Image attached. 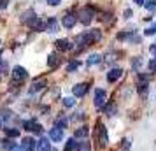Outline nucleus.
Instances as JSON below:
<instances>
[{
	"instance_id": "1",
	"label": "nucleus",
	"mask_w": 156,
	"mask_h": 151,
	"mask_svg": "<svg viewBox=\"0 0 156 151\" xmlns=\"http://www.w3.org/2000/svg\"><path fill=\"white\" fill-rule=\"evenodd\" d=\"M102 39V34H100L98 28H93V30H88V32H84V34H81V35L77 37V41L76 42L79 44V49H83V48H86V46H90V44L97 42V41H100Z\"/></svg>"
},
{
	"instance_id": "5",
	"label": "nucleus",
	"mask_w": 156,
	"mask_h": 151,
	"mask_svg": "<svg viewBox=\"0 0 156 151\" xmlns=\"http://www.w3.org/2000/svg\"><path fill=\"white\" fill-rule=\"evenodd\" d=\"M62 23H63L65 28H72L76 23H77V16L74 14V13H67V14L63 16V20H62Z\"/></svg>"
},
{
	"instance_id": "28",
	"label": "nucleus",
	"mask_w": 156,
	"mask_h": 151,
	"mask_svg": "<svg viewBox=\"0 0 156 151\" xmlns=\"http://www.w3.org/2000/svg\"><path fill=\"white\" fill-rule=\"evenodd\" d=\"M154 7H156V2H151V0H149V2H146V9H147V11H151V13H153V11H154Z\"/></svg>"
},
{
	"instance_id": "27",
	"label": "nucleus",
	"mask_w": 156,
	"mask_h": 151,
	"mask_svg": "<svg viewBox=\"0 0 156 151\" xmlns=\"http://www.w3.org/2000/svg\"><path fill=\"white\" fill-rule=\"evenodd\" d=\"M55 127H56V128H62V130H63L65 127H67V120H58Z\"/></svg>"
},
{
	"instance_id": "31",
	"label": "nucleus",
	"mask_w": 156,
	"mask_h": 151,
	"mask_svg": "<svg viewBox=\"0 0 156 151\" xmlns=\"http://www.w3.org/2000/svg\"><path fill=\"white\" fill-rule=\"evenodd\" d=\"M105 113H107L109 116H112V113H114V107H112V106H107V107H105Z\"/></svg>"
},
{
	"instance_id": "40",
	"label": "nucleus",
	"mask_w": 156,
	"mask_h": 151,
	"mask_svg": "<svg viewBox=\"0 0 156 151\" xmlns=\"http://www.w3.org/2000/svg\"><path fill=\"white\" fill-rule=\"evenodd\" d=\"M0 128H2V120H0Z\"/></svg>"
},
{
	"instance_id": "11",
	"label": "nucleus",
	"mask_w": 156,
	"mask_h": 151,
	"mask_svg": "<svg viewBox=\"0 0 156 151\" xmlns=\"http://www.w3.org/2000/svg\"><path fill=\"white\" fill-rule=\"evenodd\" d=\"M55 46H56L58 51H69V49H72L70 41H67V39H58L56 42H55Z\"/></svg>"
},
{
	"instance_id": "12",
	"label": "nucleus",
	"mask_w": 156,
	"mask_h": 151,
	"mask_svg": "<svg viewBox=\"0 0 156 151\" xmlns=\"http://www.w3.org/2000/svg\"><path fill=\"white\" fill-rule=\"evenodd\" d=\"M123 76V70L121 69H112V70H109L107 72V81L109 83H114V81H118Z\"/></svg>"
},
{
	"instance_id": "15",
	"label": "nucleus",
	"mask_w": 156,
	"mask_h": 151,
	"mask_svg": "<svg viewBox=\"0 0 156 151\" xmlns=\"http://www.w3.org/2000/svg\"><path fill=\"white\" fill-rule=\"evenodd\" d=\"M49 137H51V141H56V142H58V141H62V139H63V130L55 127V128L49 132Z\"/></svg>"
},
{
	"instance_id": "6",
	"label": "nucleus",
	"mask_w": 156,
	"mask_h": 151,
	"mask_svg": "<svg viewBox=\"0 0 156 151\" xmlns=\"http://www.w3.org/2000/svg\"><path fill=\"white\" fill-rule=\"evenodd\" d=\"M28 27L32 30H35V32H42V30H46V23H44L41 18H37L35 16L32 21H28Z\"/></svg>"
},
{
	"instance_id": "17",
	"label": "nucleus",
	"mask_w": 156,
	"mask_h": 151,
	"mask_svg": "<svg viewBox=\"0 0 156 151\" xmlns=\"http://www.w3.org/2000/svg\"><path fill=\"white\" fill-rule=\"evenodd\" d=\"M88 134H90V128H88V127H81V128L76 130V137H74V139H84Z\"/></svg>"
},
{
	"instance_id": "34",
	"label": "nucleus",
	"mask_w": 156,
	"mask_h": 151,
	"mask_svg": "<svg viewBox=\"0 0 156 151\" xmlns=\"http://www.w3.org/2000/svg\"><path fill=\"white\" fill-rule=\"evenodd\" d=\"M7 7V0H0V9H5Z\"/></svg>"
},
{
	"instance_id": "14",
	"label": "nucleus",
	"mask_w": 156,
	"mask_h": 151,
	"mask_svg": "<svg viewBox=\"0 0 156 151\" xmlns=\"http://www.w3.org/2000/svg\"><path fill=\"white\" fill-rule=\"evenodd\" d=\"M37 151H53V149H51L49 141H48L46 137H42V139L37 142Z\"/></svg>"
},
{
	"instance_id": "23",
	"label": "nucleus",
	"mask_w": 156,
	"mask_h": 151,
	"mask_svg": "<svg viewBox=\"0 0 156 151\" xmlns=\"http://www.w3.org/2000/svg\"><path fill=\"white\" fill-rule=\"evenodd\" d=\"M100 141H102V146L107 144V132H105L104 127H100Z\"/></svg>"
},
{
	"instance_id": "30",
	"label": "nucleus",
	"mask_w": 156,
	"mask_h": 151,
	"mask_svg": "<svg viewBox=\"0 0 156 151\" xmlns=\"http://www.w3.org/2000/svg\"><path fill=\"white\" fill-rule=\"evenodd\" d=\"M149 70H151V72H156V58L149 62Z\"/></svg>"
},
{
	"instance_id": "8",
	"label": "nucleus",
	"mask_w": 156,
	"mask_h": 151,
	"mask_svg": "<svg viewBox=\"0 0 156 151\" xmlns=\"http://www.w3.org/2000/svg\"><path fill=\"white\" fill-rule=\"evenodd\" d=\"M58 28H60V23H58V20H56V18H49V20H48V23H46V32L55 34V32H58Z\"/></svg>"
},
{
	"instance_id": "26",
	"label": "nucleus",
	"mask_w": 156,
	"mask_h": 151,
	"mask_svg": "<svg viewBox=\"0 0 156 151\" xmlns=\"http://www.w3.org/2000/svg\"><path fill=\"white\" fill-rule=\"evenodd\" d=\"M2 142H4V148H7V149H14L16 148V144H14V141H2Z\"/></svg>"
},
{
	"instance_id": "7",
	"label": "nucleus",
	"mask_w": 156,
	"mask_h": 151,
	"mask_svg": "<svg viewBox=\"0 0 156 151\" xmlns=\"http://www.w3.org/2000/svg\"><path fill=\"white\" fill-rule=\"evenodd\" d=\"M23 128L30 130V132H41V130H42V127H41L35 120H28V121H23Z\"/></svg>"
},
{
	"instance_id": "19",
	"label": "nucleus",
	"mask_w": 156,
	"mask_h": 151,
	"mask_svg": "<svg viewBox=\"0 0 156 151\" xmlns=\"http://www.w3.org/2000/svg\"><path fill=\"white\" fill-rule=\"evenodd\" d=\"M77 151H91V144L88 142V141H83V142L77 144V148H76Z\"/></svg>"
},
{
	"instance_id": "37",
	"label": "nucleus",
	"mask_w": 156,
	"mask_h": 151,
	"mask_svg": "<svg viewBox=\"0 0 156 151\" xmlns=\"http://www.w3.org/2000/svg\"><path fill=\"white\" fill-rule=\"evenodd\" d=\"M133 2H137L139 5H142V4H144V0H133Z\"/></svg>"
},
{
	"instance_id": "20",
	"label": "nucleus",
	"mask_w": 156,
	"mask_h": 151,
	"mask_svg": "<svg viewBox=\"0 0 156 151\" xmlns=\"http://www.w3.org/2000/svg\"><path fill=\"white\" fill-rule=\"evenodd\" d=\"M77 148V142H76V139H69L67 144H65V151H74Z\"/></svg>"
},
{
	"instance_id": "13",
	"label": "nucleus",
	"mask_w": 156,
	"mask_h": 151,
	"mask_svg": "<svg viewBox=\"0 0 156 151\" xmlns=\"http://www.w3.org/2000/svg\"><path fill=\"white\" fill-rule=\"evenodd\" d=\"M60 62H62V58H60V55H56V53H51L49 58H48V65H49V69L58 67V65H60Z\"/></svg>"
},
{
	"instance_id": "10",
	"label": "nucleus",
	"mask_w": 156,
	"mask_h": 151,
	"mask_svg": "<svg viewBox=\"0 0 156 151\" xmlns=\"http://www.w3.org/2000/svg\"><path fill=\"white\" fill-rule=\"evenodd\" d=\"M86 92H88V84H84V83L76 84V86L72 88V93H74V97H84Z\"/></svg>"
},
{
	"instance_id": "38",
	"label": "nucleus",
	"mask_w": 156,
	"mask_h": 151,
	"mask_svg": "<svg viewBox=\"0 0 156 151\" xmlns=\"http://www.w3.org/2000/svg\"><path fill=\"white\" fill-rule=\"evenodd\" d=\"M12 151H25V149H23V148H14Z\"/></svg>"
},
{
	"instance_id": "16",
	"label": "nucleus",
	"mask_w": 156,
	"mask_h": 151,
	"mask_svg": "<svg viewBox=\"0 0 156 151\" xmlns=\"http://www.w3.org/2000/svg\"><path fill=\"white\" fill-rule=\"evenodd\" d=\"M46 88V79H37L34 84H32V88H30V92L32 93H35V92H41V90H44Z\"/></svg>"
},
{
	"instance_id": "2",
	"label": "nucleus",
	"mask_w": 156,
	"mask_h": 151,
	"mask_svg": "<svg viewBox=\"0 0 156 151\" xmlns=\"http://www.w3.org/2000/svg\"><path fill=\"white\" fill-rule=\"evenodd\" d=\"M93 18H95V9L90 7V5H86L81 13H79V21L83 23V25H90V23L93 21Z\"/></svg>"
},
{
	"instance_id": "32",
	"label": "nucleus",
	"mask_w": 156,
	"mask_h": 151,
	"mask_svg": "<svg viewBox=\"0 0 156 151\" xmlns=\"http://www.w3.org/2000/svg\"><path fill=\"white\" fill-rule=\"evenodd\" d=\"M46 2H48L49 5H58V4H60L62 0H46Z\"/></svg>"
},
{
	"instance_id": "24",
	"label": "nucleus",
	"mask_w": 156,
	"mask_h": 151,
	"mask_svg": "<svg viewBox=\"0 0 156 151\" xmlns=\"http://www.w3.org/2000/svg\"><path fill=\"white\" fill-rule=\"evenodd\" d=\"M5 132H7L9 137H14V139H16V137H20V130H18V128H7Z\"/></svg>"
},
{
	"instance_id": "9",
	"label": "nucleus",
	"mask_w": 156,
	"mask_h": 151,
	"mask_svg": "<svg viewBox=\"0 0 156 151\" xmlns=\"http://www.w3.org/2000/svg\"><path fill=\"white\" fill-rule=\"evenodd\" d=\"M25 151H34L37 148V142H35V139L34 137H25L23 139V146H21Z\"/></svg>"
},
{
	"instance_id": "18",
	"label": "nucleus",
	"mask_w": 156,
	"mask_h": 151,
	"mask_svg": "<svg viewBox=\"0 0 156 151\" xmlns=\"http://www.w3.org/2000/svg\"><path fill=\"white\" fill-rule=\"evenodd\" d=\"M34 18H35V14H34V11H32V9H28V11H25V13H23V16H21V21H23V23H28V21H32Z\"/></svg>"
},
{
	"instance_id": "3",
	"label": "nucleus",
	"mask_w": 156,
	"mask_h": 151,
	"mask_svg": "<svg viewBox=\"0 0 156 151\" xmlns=\"http://www.w3.org/2000/svg\"><path fill=\"white\" fill-rule=\"evenodd\" d=\"M27 77H28V72L25 70L23 67H20V65L14 67V70H12V84H14V83H21V81H25Z\"/></svg>"
},
{
	"instance_id": "21",
	"label": "nucleus",
	"mask_w": 156,
	"mask_h": 151,
	"mask_svg": "<svg viewBox=\"0 0 156 151\" xmlns=\"http://www.w3.org/2000/svg\"><path fill=\"white\" fill-rule=\"evenodd\" d=\"M100 60H102L100 55H91L88 58V65H97V63H100Z\"/></svg>"
},
{
	"instance_id": "25",
	"label": "nucleus",
	"mask_w": 156,
	"mask_h": 151,
	"mask_svg": "<svg viewBox=\"0 0 156 151\" xmlns=\"http://www.w3.org/2000/svg\"><path fill=\"white\" fill-rule=\"evenodd\" d=\"M74 104H76V100H74L72 97H65V99H63V106H65V107H72Z\"/></svg>"
},
{
	"instance_id": "36",
	"label": "nucleus",
	"mask_w": 156,
	"mask_h": 151,
	"mask_svg": "<svg viewBox=\"0 0 156 151\" xmlns=\"http://www.w3.org/2000/svg\"><path fill=\"white\" fill-rule=\"evenodd\" d=\"M151 51H153V53H154V55H156V42L153 44V46H151Z\"/></svg>"
},
{
	"instance_id": "33",
	"label": "nucleus",
	"mask_w": 156,
	"mask_h": 151,
	"mask_svg": "<svg viewBox=\"0 0 156 151\" xmlns=\"http://www.w3.org/2000/svg\"><path fill=\"white\" fill-rule=\"evenodd\" d=\"M139 65H140V58H135L133 60V69H139Z\"/></svg>"
},
{
	"instance_id": "35",
	"label": "nucleus",
	"mask_w": 156,
	"mask_h": 151,
	"mask_svg": "<svg viewBox=\"0 0 156 151\" xmlns=\"http://www.w3.org/2000/svg\"><path fill=\"white\" fill-rule=\"evenodd\" d=\"M130 16H132V11H130V9H126V11H125V18H130Z\"/></svg>"
},
{
	"instance_id": "4",
	"label": "nucleus",
	"mask_w": 156,
	"mask_h": 151,
	"mask_svg": "<svg viewBox=\"0 0 156 151\" xmlns=\"http://www.w3.org/2000/svg\"><path fill=\"white\" fill-rule=\"evenodd\" d=\"M105 106V92L102 88H97L95 90V107L102 109Z\"/></svg>"
},
{
	"instance_id": "39",
	"label": "nucleus",
	"mask_w": 156,
	"mask_h": 151,
	"mask_svg": "<svg viewBox=\"0 0 156 151\" xmlns=\"http://www.w3.org/2000/svg\"><path fill=\"white\" fill-rule=\"evenodd\" d=\"M2 148H4V144H2V142H0V149H2Z\"/></svg>"
},
{
	"instance_id": "22",
	"label": "nucleus",
	"mask_w": 156,
	"mask_h": 151,
	"mask_svg": "<svg viewBox=\"0 0 156 151\" xmlns=\"http://www.w3.org/2000/svg\"><path fill=\"white\" fill-rule=\"evenodd\" d=\"M79 65H81V63H79L77 60L70 62V63L67 65V72H74V70H77V69H79Z\"/></svg>"
},
{
	"instance_id": "29",
	"label": "nucleus",
	"mask_w": 156,
	"mask_h": 151,
	"mask_svg": "<svg viewBox=\"0 0 156 151\" xmlns=\"http://www.w3.org/2000/svg\"><path fill=\"white\" fill-rule=\"evenodd\" d=\"M153 34H156V23L153 25V27L146 28V35H153Z\"/></svg>"
}]
</instances>
